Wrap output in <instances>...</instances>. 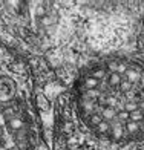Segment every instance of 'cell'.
<instances>
[{
    "instance_id": "1",
    "label": "cell",
    "mask_w": 144,
    "mask_h": 150,
    "mask_svg": "<svg viewBox=\"0 0 144 150\" xmlns=\"http://www.w3.org/2000/svg\"><path fill=\"white\" fill-rule=\"evenodd\" d=\"M74 106L83 124L113 142L129 124L144 132V69L120 60L91 66L77 80Z\"/></svg>"
},
{
    "instance_id": "2",
    "label": "cell",
    "mask_w": 144,
    "mask_h": 150,
    "mask_svg": "<svg viewBox=\"0 0 144 150\" xmlns=\"http://www.w3.org/2000/svg\"><path fill=\"white\" fill-rule=\"evenodd\" d=\"M38 118L23 72L0 64V150H37Z\"/></svg>"
}]
</instances>
